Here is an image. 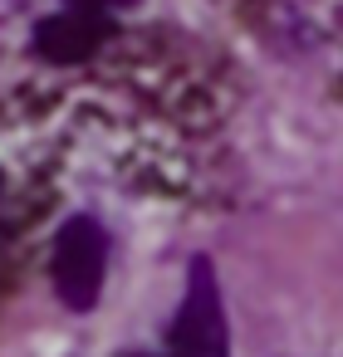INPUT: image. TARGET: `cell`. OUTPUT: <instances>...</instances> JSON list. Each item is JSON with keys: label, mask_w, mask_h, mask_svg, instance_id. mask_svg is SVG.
<instances>
[{"label": "cell", "mask_w": 343, "mask_h": 357, "mask_svg": "<svg viewBox=\"0 0 343 357\" xmlns=\"http://www.w3.org/2000/svg\"><path fill=\"white\" fill-rule=\"evenodd\" d=\"M0 230H6V176H0Z\"/></svg>", "instance_id": "5b68a950"}, {"label": "cell", "mask_w": 343, "mask_h": 357, "mask_svg": "<svg viewBox=\"0 0 343 357\" xmlns=\"http://www.w3.org/2000/svg\"><path fill=\"white\" fill-rule=\"evenodd\" d=\"M69 6H89V10H108V6H133V0H69Z\"/></svg>", "instance_id": "277c9868"}, {"label": "cell", "mask_w": 343, "mask_h": 357, "mask_svg": "<svg viewBox=\"0 0 343 357\" xmlns=\"http://www.w3.org/2000/svg\"><path fill=\"white\" fill-rule=\"evenodd\" d=\"M162 357H231V333H226V308L216 289V269L206 255L191 259L187 269V298L172 318L167 352Z\"/></svg>", "instance_id": "6da1fadb"}, {"label": "cell", "mask_w": 343, "mask_h": 357, "mask_svg": "<svg viewBox=\"0 0 343 357\" xmlns=\"http://www.w3.org/2000/svg\"><path fill=\"white\" fill-rule=\"evenodd\" d=\"M113 25L103 10H89V6H74L64 15H50L40 30H35V50L54 64H79V59H94L103 45H108Z\"/></svg>", "instance_id": "3957f363"}, {"label": "cell", "mask_w": 343, "mask_h": 357, "mask_svg": "<svg viewBox=\"0 0 343 357\" xmlns=\"http://www.w3.org/2000/svg\"><path fill=\"white\" fill-rule=\"evenodd\" d=\"M54 294L64 298V308L74 313H89L103 294V274H108V235L98 220L89 215H74L59 225L54 235Z\"/></svg>", "instance_id": "7a4b0ae2"}]
</instances>
